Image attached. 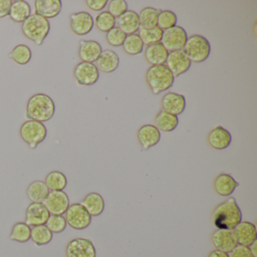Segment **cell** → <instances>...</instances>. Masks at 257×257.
<instances>
[{
	"label": "cell",
	"mask_w": 257,
	"mask_h": 257,
	"mask_svg": "<svg viewBox=\"0 0 257 257\" xmlns=\"http://www.w3.org/2000/svg\"><path fill=\"white\" fill-rule=\"evenodd\" d=\"M213 225L218 229L232 231L242 220L240 207L233 197L216 206L212 213Z\"/></svg>",
	"instance_id": "cell-1"
},
{
	"label": "cell",
	"mask_w": 257,
	"mask_h": 257,
	"mask_svg": "<svg viewBox=\"0 0 257 257\" xmlns=\"http://www.w3.org/2000/svg\"><path fill=\"white\" fill-rule=\"evenodd\" d=\"M55 103L46 94H36L28 100L26 107V117L29 120L46 122L55 115Z\"/></svg>",
	"instance_id": "cell-2"
},
{
	"label": "cell",
	"mask_w": 257,
	"mask_h": 257,
	"mask_svg": "<svg viewBox=\"0 0 257 257\" xmlns=\"http://www.w3.org/2000/svg\"><path fill=\"white\" fill-rule=\"evenodd\" d=\"M174 75L165 64L152 66L146 73V82L155 95L165 92L174 85Z\"/></svg>",
	"instance_id": "cell-3"
},
{
	"label": "cell",
	"mask_w": 257,
	"mask_h": 257,
	"mask_svg": "<svg viewBox=\"0 0 257 257\" xmlns=\"http://www.w3.org/2000/svg\"><path fill=\"white\" fill-rule=\"evenodd\" d=\"M50 28L49 20L36 14L31 15L22 25L24 36L38 46L43 44Z\"/></svg>",
	"instance_id": "cell-4"
},
{
	"label": "cell",
	"mask_w": 257,
	"mask_h": 257,
	"mask_svg": "<svg viewBox=\"0 0 257 257\" xmlns=\"http://www.w3.org/2000/svg\"><path fill=\"white\" fill-rule=\"evenodd\" d=\"M183 52L191 62L200 64L205 61L210 56L211 46L205 37L195 34L188 37Z\"/></svg>",
	"instance_id": "cell-5"
},
{
	"label": "cell",
	"mask_w": 257,
	"mask_h": 257,
	"mask_svg": "<svg viewBox=\"0 0 257 257\" xmlns=\"http://www.w3.org/2000/svg\"><path fill=\"white\" fill-rule=\"evenodd\" d=\"M21 138L29 146L30 148L35 150L39 144L43 143L47 136V129L43 123L28 120L21 126Z\"/></svg>",
	"instance_id": "cell-6"
},
{
	"label": "cell",
	"mask_w": 257,
	"mask_h": 257,
	"mask_svg": "<svg viewBox=\"0 0 257 257\" xmlns=\"http://www.w3.org/2000/svg\"><path fill=\"white\" fill-rule=\"evenodd\" d=\"M64 218L71 228L83 230L88 228L91 222V216L80 203H75L69 206L64 213Z\"/></svg>",
	"instance_id": "cell-7"
},
{
	"label": "cell",
	"mask_w": 257,
	"mask_h": 257,
	"mask_svg": "<svg viewBox=\"0 0 257 257\" xmlns=\"http://www.w3.org/2000/svg\"><path fill=\"white\" fill-rule=\"evenodd\" d=\"M187 33L184 28L175 26L164 31L161 43L168 52L183 50L187 40Z\"/></svg>",
	"instance_id": "cell-8"
},
{
	"label": "cell",
	"mask_w": 257,
	"mask_h": 257,
	"mask_svg": "<svg viewBox=\"0 0 257 257\" xmlns=\"http://www.w3.org/2000/svg\"><path fill=\"white\" fill-rule=\"evenodd\" d=\"M73 76L78 85L91 86L98 81L100 71L92 63L80 62L75 67Z\"/></svg>",
	"instance_id": "cell-9"
},
{
	"label": "cell",
	"mask_w": 257,
	"mask_h": 257,
	"mask_svg": "<svg viewBox=\"0 0 257 257\" xmlns=\"http://www.w3.org/2000/svg\"><path fill=\"white\" fill-rule=\"evenodd\" d=\"M96 249L90 239L76 237L66 246L67 257H96Z\"/></svg>",
	"instance_id": "cell-10"
},
{
	"label": "cell",
	"mask_w": 257,
	"mask_h": 257,
	"mask_svg": "<svg viewBox=\"0 0 257 257\" xmlns=\"http://www.w3.org/2000/svg\"><path fill=\"white\" fill-rule=\"evenodd\" d=\"M43 203L51 214L63 215L70 206V199L64 191H52Z\"/></svg>",
	"instance_id": "cell-11"
},
{
	"label": "cell",
	"mask_w": 257,
	"mask_h": 257,
	"mask_svg": "<svg viewBox=\"0 0 257 257\" xmlns=\"http://www.w3.org/2000/svg\"><path fill=\"white\" fill-rule=\"evenodd\" d=\"M70 30L76 36L87 35L92 31L94 25L92 16L86 12L70 15Z\"/></svg>",
	"instance_id": "cell-12"
},
{
	"label": "cell",
	"mask_w": 257,
	"mask_h": 257,
	"mask_svg": "<svg viewBox=\"0 0 257 257\" xmlns=\"http://www.w3.org/2000/svg\"><path fill=\"white\" fill-rule=\"evenodd\" d=\"M232 233L237 245L249 246L257 240L255 225L249 222L241 221L232 230Z\"/></svg>",
	"instance_id": "cell-13"
},
{
	"label": "cell",
	"mask_w": 257,
	"mask_h": 257,
	"mask_svg": "<svg viewBox=\"0 0 257 257\" xmlns=\"http://www.w3.org/2000/svg\"><path fill=\"white\" fill-rule=\"evenodd\" d=\"M165 64L174 75V78L179 77L186 73L192 65V62L183 50L169 52Z\"/></svg>",
	"instance_id": "cell-14"
},
{
	"label": "cell",
	"mask_w": 257,
	"mask_h": 257,
	"mask_svg": "<svg viewBox=\"0 0 257 257\" xmlns=\"http://www.w3.org/2000/svg\"><path fill=\"white\" fill-rule=\"evenodd\" d=\"M51 213L43 203H31L25 214V223L30 226L46 225Z\"/></svg>",
	"instance_id": "cell-15"
},
{
	"label": "cell",
	"mask_w": 257,
	"mask_h": 257,
	"mask_svg": "<svg viewBox=\"0 0 257 257\" xmlns=\"http://www.w3.org/2000/svg\"><path fill=\"white\" fill-rule=\"evenodd\" d=\"M137 138L143 150H147L159 144L161 132L153 124H144L138 129Z\"/></svg>",
	"instance_id": "cell-16"
},
{
	"label": "cell",
	"mask_w": 257,
	"mask_h": 257,
	"mask_svg": "<svg viewBox=\"0 0 257 257\" xmlns=\"http://www.w3.org/2000/svg\"><path fill=\"white\" fill-rule=\"evenodd\" d=\"M161 105L162 110L177 116L186 109V97L183 94L168 92L162 97Z\"/></svg>",
	"instance_id": "cell-17"
},
{
	"label": "cell",
	"mask_w": 257,
	"mask_h": 257,
	"mask_svg": "<svg viewBox=\"0 0 257 257\" xmlns=\"http://www.w3.org/2000/svg\"><path fill=\"white\" fill-rule=\"evenodd\" d=\"M232 138L231 134L222 126H216L212 129L207 135V143L211 148L222 150L228 148L231 144Z\"/></svg>",
	"instance_id": "cell-18"
},
{
	"label": "cell",
	"mask_w": 257,
	"mask_h": 257,
	"mask_svg": "<svg viewBox=\"0 0 257 257\" xmlns=\"http://www.w3.org/2000/svg\"><path fill=\"white\" fill-rule=\"evenodd\" d=\"M211 242L218 250L229 253L236 246L235 240L232 231L217 229L211 235Z\"/></svg>",
	"instance_id": "cell-19"
},
{
	"label": "cell",
	"mask_w": 257,
	"mask_h": 257,
	"mask_svg": "<svg viewBox=\"0 0 257 257\" xmlns=\"http://www.w3.org/2000/svg\"><path fill=\"white\" fill-rule=\"evenodd\" d=\"M101 46L94 40H81L79 43V57L82 62L92 63L97 61L102 53Z\"/></svg>",
	"instance_id": "cell-20"
},
{
	"label": "cell",
	"mask_w": 257,
	"mask_h": 257,
	"mask_svg": "<svg viewBox=\"0 0 257 257\" xmlns=\"http://www.w3.org/2000/svg\"><path fill=\"white\" fill-rule=\"evenodd\" d=\"M35 14L46 19L56 18L62 10L61 0H36L34 2Z\"/></svg>",
	"instance_id": "cell-21"
},
{
	"label": "cell",
	"mask_w": 257,
	"mask_h": 257,
	"mask_svg": "<svg viewBox=\"0 0 257 257\" xmlns=\"http://www.w3.org/2000/svg\"><path fill=\"white\" fill-rule=\"evenodd\" d=\"M115 25L126 35L136 34L141 28L139 16L136 12L127 10L120 17L115 19Z\"/></svg>",
	"instance_id": "cell-22"
},
{
	"label": "cell",
	"mask_w": 257,
	"mask_h": 257,
	"mask_svg": "<svg viewBox=\"0 0 257 257\" xmlns=\"http://www.w3.org/2000/svg\"><path fill=\"white\" fill-rule=\"evenodd\" d=\"M169 52L161 43L147 46L144 52L146 61L152 66L165 64Z\"/></svg>",
	"instance_id": "cell-23"
},
{
	"label": "cell",
	"mask_w": 257,
	"mask_h": 257,
	"mask_svg": "<svg viewBox=\"0 0 257 257\" xmlns=\"http://www.w3.org/2000/svg\"><path fill=\"white\" fill-rule=\"evenodd\" d=\"M239 186V183L229 174H220L213 182L215 192L220 196L227 197L231 195Z\"/></svg>",
	"instance_id": "cell-24"
},
{
	"label": "cell",
	"mask_w": 257,
	"mask_h": 257,
	"mask_svg": "<svg viewBox=\"0 0 257 257\" xmlns=\"http://www.w3.org/2000/svg\"><path fill=\"white\" fill-rule=\"evenodd\" d=\"M119 57L114 51L104 50L100 54L97 61L96 67L99 71L105 73H111L117 70L119 65Z\"/></svg>",
	"instance_id": "cell-25"
},
{
	"label": "cell",
	"mask_w": 257,
	"mask_h": 257,
	"mask_svg": "<svg viewBox=\"0 0 257 257\" xmlns=\"http://www.w3.org/2000/svg\"><path fill=\"white\" fill-rule=\"evenodd\" d=\"M91 216H100L105 208L104 200L100 194L91 192L88 194L80 203Z\"/></svg>",
	"instance_id": "cell-26"
},
{
	"label": "cell",
	"mask_w": 257,
	"mask_h": 257,
	"mask_svg": "<svg viewBox=\"0 0 257 257\" xmlns=\"http://www.w3.org/2000/svg\"><path fill=\"white\" fill-rule=\"evenodd\" d=\"M31 16V7L28 2L24 0L13 2L9 16L13 22L23 23Z\"/></svg>",
	"instance_id": "cell-27"
},
{
	"label": "cell",
	"mask_w": 257,
	"mask_h": 257,
	"mask_svg": "<svg viewBox=\"0 0 257 257\" xmlns=\"http://www.w3.org/2000/svg\"><path fill=\"white\" fill-rule=\"evenodd\" d=\"M179 124V118L177 115L161 110L155 118V126L159 131L163 132H171L177 128Z\"/></svg>",
	"instance_id": "cell-28"
},
{
	"label": "cell",
	"mask_w": 257,
	"mask_h": 257,
	"mask_svg": "<svg viewBox=\"0 0 257 257\" xmlns=\"http://www.w3.org/2000/svg\"><path fill=\"white\" fill-rule=\"evenodd\" d=\"M49 192L46 183L41 180L33 182L27 189L28 198L34 203H43Z\"/></svg>",
	"instance_id": "cell-29"
},
{
	"label": "cell",
	"mask_w": 257,
	"mask_h": 257,
	"mask_svg": "<svg viewBox=\"0 0 257 257\" xmlns=\"http://www.w3.org/2000/svg\"><path fill=\"white\" fill-rule=\"evenodd\" d=\"M162 10H156L153 7H147L141 10L139 16L141 28L150 30L157 27L158 16Z\"/></svg>",
	"instance_id": "cell-30"
},
{
	"label": "cell",
	"mask_w": 257,
	"mask_h": 257,
	"mask_svg": "<svg viewBox=\"0 0 257 257\" xmlns=\"http://www.w3.org/2000/svg\"><path fill=\"white\" fill-rule=\"evenodd\" d=\"M31 238L37 246H43L52 241L53 233L46 225H37L31 228Z\"/></svg>",
	"instance_id": "cell-31"
},
{
	"label": "cell",
	"mask_w": 257,
	"mask_h": 257,
	"mask_svg": "<svg viewBox=\"0 0 257 257\" xmlns=\"http://www.w3.org/2000/svg\"><path fill=\"white\" fill-rule=\"evenodd\" d=\"M45 183L49 190L63 191L67 187V179L61 171H54L46 176Z\"/></svg>",
	"instance_id": "cell-32"
},
{
	"label": "cell",
	"mask_w": 257,
	"mask_h": 257,
	"mask_svg": "<svg viewBox=\"0 0 257 257\" xmlns=\"http://www.w3.org/2000/svg\"><path fill=\"white\" fill-rule=\"evenodd\" d=\"M144 47V43L138 34L127 35L122 45L124 52L132 56L142 53Z\"/></svg>",
	"instance_id": "cell-33"
},
{
	"label": "cell",
	"mask_w": 257,
	"mask_h": 257,
	"mask_svg": "<svg viewBox=\"0 0 257 257\" xmlns=\"http://www.w3.org/2000/svg\"><path fill=\"white\" fill-rule=\"evenodd\" d=\"M9 57L19 65H26L32 58V52L26 45H18L10 52Z\"/></svg>",
	"instance_id": "cell-34"
},
{
	"label": "cell",
	"mask_w": 257,
	"mask_h": 257,
	"mask_svg": "<svg viewBox=\"0 0 257 257\" xmlns=\"http://www.w3.org/2000/svg\"><path fill=\"white\" fill-rule=\"evenodd\" d=\"M31 228L30 225L23 222H17L12 228L10 239L19 243H26L31 239Z\"/></svg>",
	"instance_id": "cell-35"
},
{
	"label": "cell",
	"mask_w": 257,
	"mask_h": 257,
	"mask_svg": "<svg viewBox=\"0 0 257 257\" xmlns=\"http://www.w3.org/2000/svg\"><path fill=\"white\" fill-rule=\"evenodd\" d=\"M163 32L164 31L158 27L150 30L141 28L138 31V35L142 40L144 46H149L150 45L161 43Z\"/></svg>",
	"instance_id": "cell-36"
},
{
	"label": "cell",
	"mask_w": 257,
	"mask_h": 257,
	"mask_svg": "<svg viewBox=\"0 0 257 257\" xmlns=\"http://www.w3.org/2000/svg\"><path fill=\"white\" fill-rule=\"evenodd\" d=\"M95 26L100 32H109L115 27V19L107 11L102 12L96 17Z\"/></svg>",
	"instance_id": "cell-37"
},
{
	"label": "cell",
	"mask_w": 257,
	"mask_h": 257,
	"mask_svg": "<svg viewBox=\"0 0 257 257\" xmlns=\"http://www.w3.org/2000/svg\"><path fill=\"white\" fill-rule=\"evenodd\" d=\"M177 17L171 10L161 11L158 16L157 27L165 31L177 26Z\"/></svg>",
	"instance_id": "cell-38"
},
{
	"label": "cell",
	"mask_w": 257,
	"mask_h": 257,
	"mask_svg": "<svg viewBox=\"0 0 257 257\" xmlns=\"http://www.w3.org/2000/svg\"><path fill=\"white\" fill-rule=\"evenodd\" d=\"M127 36L121 30L115 27L109 32L106 33V40L109 46L112 47H120L122 46Z\"/></svg>",
	"instance_id": "cell-39"
},
{
	"label": "cell",
	"mask_w": 257,
	"mask_h": 257,
	"mask_svg": "<svg viewBox=\"0 0 257 257\" xmlns=\"http://www.w3.org/2000/svg\"><path fill=\"white\" fill-rule=\"evenodd\" d=\"M46 225L52 233L58 234L66 229L67 221L63 215H51Z\"/></svg>",
	"instance_id": "cell-40"
},
{
	"label": "cell",
	"mask_w": 257,
	"mask_h": 257,
	"mask_svg": "<svg viewBox=\"0 0 257 257\" xmlns=\"http://www.w3.org/2000/svg\"><path fill=\"white\" fill-rule=\"evenodd\" d=\"M127 11V4L124 0H112L108 4V13L115 19L120 17Z\"/></svg>",
	"instance_id": "cell-41"
},
{
	"label": "cell",
	"mask_w": 257,
	"mask_h": 257,
	"mask_svg": "<svg viewBox=\"0 0 257 257\" xmlns=\"http://www.w3.org/2000/svg\"><path fill=\"white\" fill-rule=\"evenodd\" d=\"M229 257H255L252 255L249 246L237 245L231 252L228 253Z\"/></svg>",
	"instance_id": "cell-42"
},
{
	"label": "cell",
	"mask_w": 257,
	"mask_h": 257,
	"mask_svg": "<svg viewBox=\"0 0 257 257\" xmlns=\"http://www.w3.org/2000/svg\"><path fill=\"white\" fill-rule=\"evenodd\" d=\"M85 5L89 10L94 12H100L107 5V0H86Z\"/></svg>",
	"instance_id": "cell-43"
},
{
	"label": "cell",
	"mask_w": 257,
	"mask_h": 257,
	"mask_svg": "<svg viewBox=\"0 0 257 257\" xmlns=\"http://www.w3.org/2000/svg\"><path fill=\"white\" fill-rule=\"evenodd\" d=\"M12 4L11 0H0V19L9 16Z\"/></svg>",
	"instance_id": "cell-44"
},
{
	"label": "cell",
	"mask_w": 257,
	"mask_h": 257,
	"mask_svg": "<svg viewBox=\"0 0 257 257\" xmlns=\"http://www.w3.org/2000/svg\"><path fill=\"white\" fill-rule=\"evenodd\" d=\"M207 257H229L228 256V253L227 252H222V251L218 250V249H214V250L211 251L210 253L208 254Z\"/></svg>",
	"instance_id": "cell-45"
},
{
	"label": "cell",
	"mask_w": 257,
	"mask_h": 257,
	"mask_svg": "<svg viewBox=\"0 0 257 257\" xmlns=\"http://www.w3.org/2000/svg\"><path fill=\"white\" fill-rule=\"evenodd\" d=\"M256 241L254 242L251 246H249L250 248L251 252H252V255L255 257H257V251H256Z\"/></svg>",
	"instance_id": "cell-46"
}]
</instances>
